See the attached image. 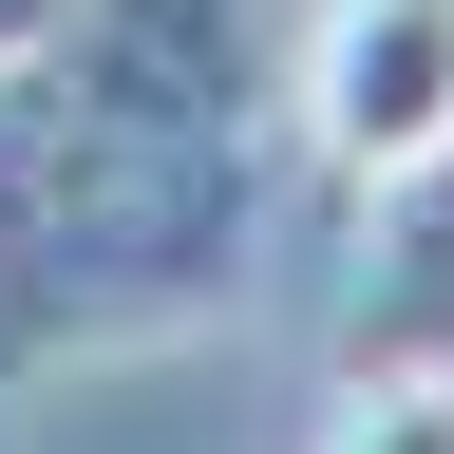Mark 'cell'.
Here are the masks:
<instances>
[{"mask_svg":"<svg viewBox=\"0 0 454 454\" xmlns=\"http://www.w3.org/2000/svg\"><path fill=\"white\" fill-rule=\"evenodd\" d=\"M284 0H57L0 57V454L57 379L247 322Z\"/></svg>","mask_w":454,"mask_h":454,"instance_id":"6da1fadb","label":"cell"},{"mask_svg":"<svg viewBox=\"0 0 454 454\" xmlns=\"http://www.w3.org/2000/svg\"><path fill=\"white\" fill-rule=\"evenodd\" d=\"M322 133L340 190H417V170L454 152V0H322V38H303V95H284Z\"/></svg>","mask_w":454,"mask_h":454,"instance_id":"7a4b0ae2","label":"cell"},{"mask_svg":"<svg viewBox=\"0 0 454 454\" xmlns=\"http://www.w3.org/2000/svg\"><path fill=\"white\" fill-rule=\"evenodd\" d=\"M360 360H454V152L397 190V247L360 284Z\"/></svg>","mask_w":454,"mask_h":454,"instance_id":"3957f363","label":"cell"},{"mask_svg":"<svg viewBox=\"0 0 454 454\" xmlns=\"http://www.w3.org/2000/svg\"><path fill=\"white\" fill-rule=\"evenodd\" d=\"M322 454H454V360H360Z\"/></svg>","mask_w":454,"mask_h":454,"instance_id":"277c9868","label":"cell"},{"mask_svg":"<svg viewBox=\"0 0 454 454\" xmlns=\"http://www.w3.org/2000/svg\"><path fill=\"white\" fill-rule=\"evenodd\" d=\"M38 20H57V0H0V57H20V38H38Z\"/></svg>","mask_w":454,"mask_h":454,"instance_id":"5b68a950","label":"cell"}]
</instances>
